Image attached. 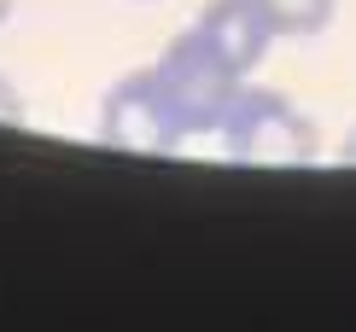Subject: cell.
<instances>
[{
  "label": "cell",
  "instance_id": "6da1fadb",
  "mask_svg": "<svg viewBox=\"0 0 356 332\" xmlns=\"http://www.w3.org/2000/svg\"><path fill=\"white\" fill-rule=\"evenodd\" d=\"M211 152L234 158V163H275V169H298L316 163V123L275 88H251L240 82V94L228 99V117L216 128Z\"/></svg>",
  "mask_w": 356,
  "mask_h": 332
},
{
  "label": "cell",
  "instance_id": "7a4b0ae2",
  "mask_svg": "<svg viewBox=\"0 0 356 332\" xmlns=\"http://www.w3.org/2000/svg\"><path fill=\"white\" fill-rule=\"evenodd\" d=\"M158 76H164L170 99H175V117H181L187 152H211L222 117H228V99L240 94L245 76H234V70H228V58L204 41L199 24H187L181 35L158 53Z\"/></svg>",
  "mask_w": 356,
  "mask_h": 332
},
{
  "label": "cell",
  "instance_id": "3957f363",
  "mask_svg": "<svg viewBox=\"0 0 356 332\" xmlns=\"http://www.w3.org/2000/svg\"><path fill=\"white\" fill-rule=\"evenodd\" d=\"M99 146L111 152H135V158H181V117H175V99L158 65H140L129 76H117L106 94H99Z\"/></svg>",
  "mask_w": 356,
  "mask_h": 332
},
{
  "label": "cell",
  "instance_id": "277c9868",
  "mask_svg": "<svg viewBox=\"0 0 356 332\" xmlns=\"http://www.w3.org/2000/svg\"><path fill=\"white\" fill-rule=\"evenodd\" d=\"M193 24H199L204 41H211V47L228 58L234 76H251V70L269 58V47L280 41L263 0H211V6H204Z\"/></svg>",
  "mask_w": 356,
  "mask_h": 332
},
{
  "label": "cell",
  "instance_id": "5b68a950",
  "mask_svg": "<svg viewBox=\"0 0 356 332\" xmlns=\"http://www.w3.org/2000/svg\"><path fill=\"white\" fill-rule=\"evenodd\" d=\"M263 6H269V24L280 41H316L327 35L339 0H263Z\"/></svg>",
  "mask_w": 356,
  "mask_h": 332
},
{
  "label": "cell",
  "instance_id": "8992f818",
  "mask_svg": "<svg viewBox=\"0 0 356 332\" xmlns=\"http://www.w3.org/2000/svg\"><path fill=\"white\" fill-rule=\"evenodd\" d=\"M0 123H24V94L0 76Z\"/></svg>",
  "mask_w": 356,
  "mask_h": 332
},
{
  "label": "cell",
  "instance_id": "52a82bcc",
  "mask_svg": "<svg viewBox=\"0 0 356 332\" xmlns=\"http://www.w3.org/2000/svg\"><path fill=\"white\" fill-rule=\"evenodd\" d=\"M339 163H356V128L345 134V146H339Z\"/></svg>",
  "mask_w": 356,
  "mask_h": 332
},
{
  "label": "cell",
  "instance_id": "ba28073f",
  "mask_svg": "<svg viewBox=\"0 0 356 332\" xmlns=\"http://www.w3.org/2000/svg\"><path fill=\"white\" fill-rule=\"evenodd\" d=\"M12 12H18V0H0V29L12 24Z\"/></svg>",
  "mask_w": 356,
  "mask_h": 332
}]
</instances>
